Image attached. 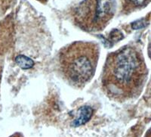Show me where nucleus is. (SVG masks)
I'll return each mask as SVG.
<instances>
[{
    "mask_svg": "<svg viewBox=\"0 0 151 137\" xmlns=\"http://www.w3.org/2000/svg\"><path fill=\"white\" fill-rule=\"evenodd\" d=\"M145 77V65L134 46H125L109 54L104 66L102 87L105 94L117 101L134 97Z\"/></svg>",
    "mask_w": 151,
    "mask_h": 137,
    "instance_id": "f257e3e1",
    "label": "nucleus"
},
{
    "mask_svg": "<svg viewBox=\"0 0 151 137\" xmlns=\"http://www.w3.org/2000/svg\"><path fill=\"white\" fill-rule=\"evenodd\" d=\"M100 55L99 46L90 42H75L60 49L59 69L71 86L83 88L94 75Z\"/></svg>",
    "mask_w": 151,
    "mask_h": 137,
    "instance_id": "f03ea898",
    "label": "nucleus"
},
{
    "mask_svg": "<svg viewBox=\"0 0 151 137\" xmlns=\"http://www.w3.org/2000/svg\"><path fill=\"white\" fill-rule=\"evenodd\" d=\"M115 0H87L78 12L79 22L87 30L104 28L113 15Z\"/></svg>",
    "mask_w": 151,
    "mask_h": 137,
    "instance_id": "7ed1b4c3",
    "label": "nucleus"
},
{
    "mask_svg": "<svg viewBox=\"0 0 151 137\" xmlns=\"http://www.w3.org/2000/svg\"><path fill=\"white\" fill-rule=\"evenodd\" d=\"M93 115V109L89 106H83L79 110L76 117L73 122L74 127H79L87 123Z\"/></svg>",
    "mask_w": 151,
    "mask_h": 137,
    "instance_id": "20e7f679",
    "label": "nucleus"
},
{
    "mask_svg": "<svg viewBox=\"0 0 151 137\" xmlns=\"http://www.w3.org/2000/svg\"><path fill=\"white\" fill-rule=\"evenodd\" d=\"M15 62L18 65L19 67L24 69V70H27V69L31 68L34 65V62L32 59L22 55L16 57Z\"/></svg>",
    "mask_w": 151,
    "mask_h": 137,
    "instance_id": "39448f33",
    "label": "nucleus"
},
{
    "mask_svg": "<svg viewBox=\"0 0 151 137\" xmlns=\"http://www.w3.org/2000/svg\"><path fill=\"white\" fill-rule=\"evenodd\" d=\"M147 24L148 23L144 19H141V20H137V21L132 23V27L133 29L138 30V29H141V28H145Z\"/></svg>",
    "mask_w": 151,
    "mask_h": 137,
    "instance_id": "423d86ee",
    "label": "nucleus"
},
{
    "mask_svg": "<svg viewBox=\"0 0 151 137\" xmlns=\"http://www.w3.org/2000/svg\"><path fill=\"white\" fill-rule=\"evenodd\" d=\"M1 28H0V54L2 53V51H5V50L6 49V43L4 41L3 36H2V32H1Z\"/></svg>",
    "mask_w": 151,
    "mask_h": 137,
    "instance_id": "0eeeda50",
    "label": "nucleus"
},
{
    "mask_svg": "<svg viewBox=\"0 0 151 137\" xmlns=\"http://www.w3.org/2000/svg\"><path fill=\"white\" fill-rule=\"evenodd\" d=\"M127 1L132 2L134 5H141L146 0H127Z\"/></svg>",
    "mask_w": 151,
    "mask_h": 137,
    "instance_id": "6e6552de",
    "label": "nucleus"
},
{
    "mask_svg": "<svg viewBox=\"0 0 151 137\" xmlns=\"http://www.w3.org/2000/svg\"><path fill=\"white\" fill-rule=\"evenodd\" d=\"M10 137H24V136H23L21 133H14V134H13L12 136H11Z\"/></svg>",
    "mask_w": 151,
    "mask_h": 137,
    "instance_id": "1a4fd4ad",
    "label": "nucleus"
},
{
    "mask_svg": "<svg viewBox=\"0 0 151 137\" xmlns=\"http://www.w3.org/2000/svg\"><path fill=\"white\" fill-rule=\"evenodd\" d=\"M145 137H151V129H150L149 131L146 133L145 135Z\"/></svg>",
    "mask_w": 151,
    "mask_h": 137,
    "instance_id": "9d476101",
    "label": "nucleus"
},
{
    "mask_svg": "<svg viewBox=\"0 0 151 137\" xmlns=\"http://www.w3.org/2000/svg\"><path fill=\"white\" fill-rule=\"evenodd\" d=\"M148 53H149V56L150 57V58H151V45H150L149 51H148Z\"/></svg>",
    "mask_w": 151,
    "mask_h": 137,
    "instance_id": "9b49d317",
    "label": "nucleus"
}]
</instances>
